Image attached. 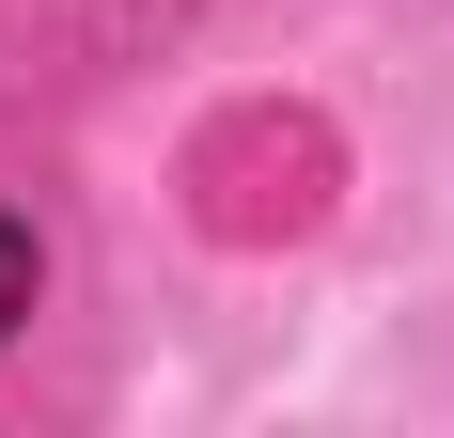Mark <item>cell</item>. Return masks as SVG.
<instances>
[{
	"label": "cell",
	"instance_id": "cell-1",
	"mask_svg": "<svg viewBox=\"0 0 454 438\" xmlns=\"http://www.w3.org/2000/svg\"><path fill=\"white\" fill-rule=\"evenodd\" d=\"M32 282H47V266H32V219H0V329H32Z\"/></svg>",
	"mask_w": 454,
	"mask_h": 438
}]
</instances>
